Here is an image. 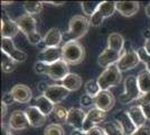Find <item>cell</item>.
<instances>
[{"mask_svg":"<svg viewBox=\"0 0 150 135\" xmlns=\"http://www.w3.org/2000/svg\"><path fill=\"white\" fill-rule=\"evenodd\" d=\"M11 95L13 96L16 103L20 104H27L29 103L33 98V92L31 89L26 86V84H16L13 86L11 90H10Z\"/></svg>","mask_w":150,"mask_h":135,"instance_id":"cell-19","label":"cell"},{"mask_svg":"<svg viewBox=\"0 0 150 135\" xmlns=\"http://www.w3.org/2000/svg\"><path fill=\"white\" fill-rule=\"evenodd\" d=\"M63 41V34L58 28H50L47 31L43 37V41L38 44V49L40 51H43L47 47H59V44Z\"/></svg>","mask_w":150,"mask_h":135,"instance_id":"cell-9","label":"cell"},{"mask_svg":"<svg viewBox=\"0 0 150 135\" xmlns=\"http://www.w3.org/2000/svg\"><path fill=\"white\" fill-rule=\"evenodd\" d=\"M1 103H4L5 105L9 106V105H13V103H16V100H15L13 96L11 95V92L9 91V92H7L6 95L2 97V101Z\"/></svg>","mask_w":150,"mask_h":135,"instance_id":"cell-41","label":"cell"},{"mask_svg":"<svg viewBox=\"0 0 150 135\" xmlns=\"http://www.w3.org/2000/svg\"><path fill=\"white\" fill-rule=\"evenodd\" d=\"M138 86L141 95H144L150 91V72L147 69L141 70L137 76Z\"/></svg>","mask_w":150,"mask_h":135,"instance_id":"cell-26","label":"cell"},{"mask_svg":"<svg viewBox=\"0 0 150 135\" xmlns=\"http://www.w3.org/2000/svg\"><path fill=\"white\" fill-rule=\"evenodd\" d=\"M99 6H100V2H98V1H83L81 2L83 13L85 14L86 17H90V18L95 14Z\"/></svg>","mask_w":150,"mask_h":135,"instance_id":"cell-29","label":"cell"},{"mask_svg":"<svg viewBox=\"0 0 150 135\" xmlns=\"http://www.w3.org/2000/svg\"><path fill=\"white\" fill-rule=\"evenodd\" d=\"M20 32L16 20L11 19L6 14L1 17V39H13Z\"/></svg>","mask_w":150,"mask_h":135,"instance_id":"cell-14","label":"cell"},{"mask_svg":"<svg viewBox=\"0 0 150 135\" xmlns=\"http://www.w3.org/2000/svg\"><path fill=\"white\" fill-rule=\"evenodd\" d=\"M35 106H36L45 116L50 115V114L54 111V108H55V104L52 103L45 95H40V96H38L37 98L35 99Z\"/></svg>","mask_w":150,"mask_h":135,"instance_id":"cell-23","label":"cell"},{"mask_svg":"<svg viewBox=\"0 0 150 135\" xmlns=\"http://www.w3.org/2000/svg\"><path fill=\"white\" fill-rule=\"evenodd\" d=\"M80 104H81V106L84 108V107H91L92 105L94 104V99L92 97H90L88 95H83L81 97V99H80Z\"/></svg>","mask_w":150,"mask_h":135,"instance_id":"cell-38","label":"cell"},{"mask_svg":"<svg viewBox=\"0 0 150 135\" xmlns=\"http://www.w3.org/2000/svg\"><path fill=\"white\" fill-rule=\"evenodd\" d=\"M104 19H105V18L101 15L100 11L96 10L95 14L90 18V23H91V25L93 26V27H99V26H101L102 24H103V20Z\"/></svg>","mask_w":150,"mask_h":135,"instance_id":"cell-36","label":"cell"},{"mask_svg":"<svg viewBox=\"0 0 150 135\" xmlns=\"http://www.w3.org/2000/svg\"><path fill=\"white\" fill-rule=\"evenodd\" d=\"M121 55H122V53L113 51L106 46L104 51L102 52L98 58V64L102 68H108L112 64H117L121 58Z\"/></svg>","mask_w":150,"mask_h":135,"instance_id":"cell-18","label":"cell"},{"mask_svg":"<svg viewBox=\"0 0 150 135\" xmlns=\"http://www.w3.org/2000/svg\"><path fill=\"white\" fill-rule=\"evenodd\" d=\"M138 1H117V11L125 17H131L139 11Z\"/></svg>","mask_w":150,"mask_h":135,"instance_id":"cell-21","label":"cell"},{"mask_svg":"<svg viewBox=\"0 0 150 135\" xmlns=\"http://www.w3.org/2000/svg\"><path fill=\"white\" fill-rule=\"evenodd\" d=\"M85 117H86V113L83 109L72 107L71 109H69V115H67L66 123L69 126L74 127V129H82L84 121H85Z\"/></svg>","mask_w":150,"mask_h":135,"instance_id":"cell-17","label":"cell"},{"mask_svg":"<svg viewBox=\"0 0 150 135\" xmlns=\"http://www.w3.org/2000/svg\"><path fill=\"white\" fill-rule=\"evenodd\" d=\"M138 55L140 58V61L146 65V69L150 72V55L146 52L144 47H140L139 50H137Z\"/></svg>","mask_w":150,"mask_h":135,"instance_id":"cell-35","label":"cell"},{"mask_svg":"<svg viewBox=\"0 0 150 135\" xmlns=\"http://www.w3.org/2000/svg\"><path fill=\"white\" fill-rule=\"evenodd\" d=\"M125 91L120 95L119 100L122 104H130L132 101H137L138 99L141 97V92L138 86L137 77L130 74L125 79Z\"/></svg>","mask_w":150,"mask_h":135,"instance_id":"cell-5","label":"cell"},{"mask_svg":"<svg viewBox=\"0 0 150 135\" xmlns=\"http://www.w3.org/2000/svg\"><path fill=\"white\" fill-rule=\"evenodd\" d=\"M108 47L113 51L122 53L125 50V39L119 33H112L108 37Z\"/></svg>","mask_w":150,"mask_h":135,"instance_id":"cell-24","label":"cell"},{"mask_svg":"<svg viewBox=\"0 0 150 135\" xmlns=\"http://www.w3.org/2000/svg\"><path fill=\"white\" fill-rule=\"evenodd\" d=\"M128 114H129V116L131 117L132 122L134 123V125L137 126L138 129H140V127L144 126L147 118H146L144 111H142L141 106H139V105H133V106H131V107H129Z\"/></svg>","mask_w":150,"mask_h":135,"instance_id":"cell-22","label":"cell"},{"mask_svg":"<svg viewBox=\"0 0 150 135\" xmlns=\"http://www.w3.org/2000/svg\"><path fill=\"white\" fill-rule=\"evenodd\" d=\"M141 108H142V111H144L146 118H147L148 121H150V104L142 105V106H141Z\"/></svg>","mask_w":150,"mask_h":135,"instance_id":"cell-44","label":"cell"},{"mask_svg":"<svg viewBox=\"0 0 150 135\" xmlns=\"http://www.w3.org/2000/svg\"><path fill=\"white\" fill-rule=\"evenodd\" d=\"M144 36L146 37V39H150V29H146L144 32Z\"/></svg>","mask_w":150,"mask_h":135,"instance_id":"cell-49","label":"cell"},{"mask_svg":"<svg viewBox=\"0 0 150 135\" xmlns=\"http://www.w3.org/2000/svg\"><path fill=\"white\" fill-rule=\"evenodd\" d=\"M103 129L105 131V135H125L122 129L120 127V125L115 121L106 123L103 126Z\"/></svg>","mask_w":150,"mask_h":135,"instance_id":"cell-32","label":"cell"},{"mask_svg":"<svg viewBox=\"0 0 150 135\" xmlns=\"http://www.w3.org/2000/svg\"><path fill=\"white\" fill-rule=\"evenodd\" d=\"M98 10L104 18L111 17L113 14L117 11V1H102L100 2Z\"/></svg>","mask_w":150,"mask_h":135,"instance_id":"cell-27","label":"cell"},{"mask_svg":"<svg viewBox=\"0 0 150 135\" xmlns=\"http://www.w3.org/2000/svg\"><path fill=\"white\" fill-rule=\"evenodd\" d=\"M85 135H105V131L101 126H95L93 129H88V132H84Z\"/></svg>","mask_w":150,"mask_h":135,"instance_id":"cell-39","label":"cell"},{"mask_svg":"<svg viewBox=\"0 0 150 135\" xmlns=\"http://www.w3.org/2000/svg\"><path fill=\"white\" fill-rule=\"evenodd\" d=\"M140 62L141 61H140V58L138 55L137 51L125 47V50L122 52V55L118 61L117 65L121 72H125V71L132 70V69L137 68Z\"/></svg>","mask_w":150,"mask_h":135,"instance_id":"cell-6","label":"cell"},{"mask_svg":"<svg viewBox=\"0 0 150 135\" xmlns=\"http://www.w3.org/2000/svg\"><path fill=\"white\" fill-rule=\"evenodd\" d=\"M38 61H42L46 64H52L62 60V47H47L38 54Z\"/></svg>","mask_w":150,"mask_h":135,"instance_id":"cell-20","label":"cell"},{"mask_svg":"<svg viewBox=\"0 0 150 135\" xmlns=\"http://www.w3.org/2000/svg\"><path fill=\"white\" fill-rule=\"evenodd\" d=\"M9 127L13 131H21L29 126L28 118L25 114V110H15L9 118Z\"/></svg>","mask_w":150,"mask_h":135,"instance_id":"cell-15","label":"cell"},{"mask_svg":"<svg viewBox=\"0 0 150 135\" xmlns=\"http://www.w3.org/2000/svg\"><path fill=\"white\" fill-rule=\"evenodd\" d=\"M48 86H50V84H47L46 81H40V82L38 84V90H39L40 92H43V94H44L45 91H46V89L48 88Z\"/></svg>","mask_w":150,"mask_h":135,"instance_id":"cell-45","label":"cell"},{"mask_svg":"<svg viewBox=\"0 0 150 135\" xmlns=\"http://www.w3.org/2000/svg\"><path fill=\"white\" fill-rule=\"evenodd\" d=\"M71 135H85V134H84V132L82 129H74Z\"/></svg>","mask_w":150,"mask_h":135,"instance_id":"cell-48","label":"cell"},{"mask_svg":"<svg viewBox=\"0 0 150 135\" xmlns=\"http://www.w3.org/2000/svg\"><path fill=\"white\" fill-rule=\"evenodd\" d=\"M69 92L71 91H69L65 87H63L62 84H50L43 95L47 97L52 103L58 105L69 97Z\"/></svg>","mask_w":150,"mask_h":135,"instance_id":"cell-11","label":"cell"},{"mask_svg":"<svg viewBox=\"0 0 150 135\" xmlns=\"http://www.w3.org/2000/svg\"><path fill=\"white\" fill-rule=\"evenodd\" d=\"M1 129H2V135H13L11 133V129L9 127V125H6L2 122H1Z\"/></svg>","mask_w":150,"mask_h":135,"instance_id":"cell-43","label":"cell"},{"mask_svg":"<svg viewBox=\"0 0 150 135\" xmlns=\"http://www.w3.org/2000/svg\"><path fill=\"white\" fill-rule=\"evenodd\" d=\"M136 105H139V106H142V105H147V104H150V91L144 94V95H141V97L136 101Z\"/></svg>","mask_w":150,"mask_h":135,"instance_id":"cell-40","label":"cell"},{"mask_svg":"<svg viewBox=\"0 0 150 135\" xmlns=\"http://www.w3.org/2000/svg\"><path fill=\"white\" fill-rule=\"evenodd\" d=\"M144 11H146V15L150 17V4H148L147 6H146V9H144Z\"/></svg>","mask_w":150,"mask_h":135,"instance_id":"cell-50","label":"cell"},{"mask_svg":"<svg viewBox=\"0 0 150 135\" xmlns=\"http://www.w3.org/2000/svg\"><path fill=\"white\" fill-rule=\"evenodd\" d=\"M91 26L90 19L85 16L76 15L73 16L69 24V31L66 34L63 35L64 39H69V41H77L82 39L86 33L88 32V28Z\"/></svg>","mask_w":150,"mask_h":135,"instance_id":"cell-3","label":"cell"},{"mask_svg":"<svg viewBox=\"0 0 150 135\" xmlns=\"http://www.w3.org/2000/svg\"><path fill=\"white\" fill-rule=\"evenodd\" d=\"M144 50H146V52H147V53L150 55V39L144 41Z\"/></svg>","mask_w":150,"mask_h":135,"instance_id":"cell-47","label":"cell"},{"mask_svg":"<svg viewBox=\"0 0 150 135\" xmlns=\"http://www.w3.org/2000/svg\"><path fill=\"white\" fill-rule=\"evenodd\" d=\"M44 135H65V131L61 124H50L45 129Z\"/></svg>","mask_w":150,"mask_h":135,"instance_id":"cell-34","label":"cell"},{"mask_svg":"<svg viewBox=\"0 0 150 135\" xmlns=\"http://www.w3.org/2000/svg\"><path fill=\"white\" fill-rule=\"evenodd\" d=\"M43 6H44V2L42 1H26L24 4V9L26 14L34 16V15H38L43 10Z\"/></svg>","mask_w":150,"mask_h":135,"instance_id":"cell-28","label":"cell"},{"mask_svg":"<svg viewBox=\"0 0 150 135\" xmlns=\"http://www.w3.org/2000/svg\"><path fill=\"white\" fill-rule=\"evenodd\" d=\"M122 72L119 70L118 65L112 64L104 69L98 78V84L101 90H109L112 87H117L122 81Z\"/></svg>","mask_w":150,"mask_h":135,"instance_id":"cell-4","label":"cell"},{"mask_svg":"<svg viewBox=\"0 0 150 135\" xmlns=\"http://www.w3.org/2000/svg\"><path fill=\"white\" fill-rule=\"evenodd\" d=\"M7 110H8V106L4 103H1V119L7 115Z\"/></svg>","mask_w":150,"mask_h":135,"instance_id":"cell-46","label":"cell"},{"mask_svg":"<svg viewBox=\"0 0 150 135\" xmlns=\"http://www.w3.org/2000/svg\"><path fill=\"white\" fill-rule=\"evenodd\" d=\"M16 23L18 25L20 32L25 35L27 41L31 45L38 46V44L43 41L42 35L37 32V28H36L37 20L34 16H31L29 14H24L16 19Z\"/></svg>","mask_w":150,"mask_h":135,"instance_id":"cell-1","label":"cell"},{"mask_svg":"<svg viewBox=\"0 0 150 135\" xmlns=\"http://www.w3.org/2000/svg\"><path fill=\"white\" fill-rule=\"evenodd\" d=\"M106 118V113L103 110L99 109L96 107H93L92 109H90L86 113V117L83 124V132H88V129H93L95 126H98L99 124L104 122Z\"/></svg>","mask_w":150,"mask_h":135,"instance_id":"cell-10","label":"cell"},{"mask_svg":"<svg viewBox=\"0 0 150 135\" xmlns=\"http://www.w3.org/2000/svg\"><path fill=\"white\" fill-rule=\"evenodd\" d=\"M115 98L110 90H101L99 95L94 98V105L96 108L103 111H110L114 107Z\"/></svg>","mask_w":150,"mask_h":135,"instance_id":"cell-12","label":"cell"},{"mask_svg":"<svg viewBox=\"0 0 150 135\" xmlns=\"http://www.w3.org/2000/svg\"><path fill=\"white\" fill-rule=\"evenodd\" d=\"M133 135H150V127L149 126H147V125H144V126H142V127L138 129L137 132H136Z\"/></svg>","mask_w":150,"mask_h":135,"instance_id":"cell-42","label":"cell"},{"mask_svg":"<svg viewBox=\"0 0 150 135\" xmlns=\"http://www.w3.org/2000/svg\"><path fill=\"white\" fill-rule=\"evenodd\" d=\"M85 58V49L79 41L65 42L62 46V60L69 65H77Z\"/></svg>","mask_w":150,"mask_h":135,"instance_id":"cell-2","label":"cell"},{"mask_svg":"<svg viewBox=\"0 0 150 135\" xmlns=\"http://www.w3.org/2000/svg\"><path fill=\"white\" fill-rule=\"evenodd\" d=\"M53 115L55 117V119H57L58 122L65 123L67 119V115H69V110L66 109L62 105H55V108L53 111Z\"/></svg>","mask_w":150,"mask_h":135,"instance_id":"cell-33","label":"cell"},{"mask_svg":"<svg viewBox=\"0 0 150 135\" xmlns=\"http://www.w3.org/2000/svg\"><path fill=\"white\" fill-rule=\"evenodd\" d=\"M46 74L54 81H61L62 82L65 78L69 74V65L64 61L59 60L52 64H47Z\"/></svg>","mask_w":150,"mask_h":135,"instance_id":"cell-7","label":"cell"},{"mask_svg":"<svg viewBox=\"0 0 150 135\" xmlns=\"http://www.w3.org/2000/svg\"><path fill=\"white\" fill-rule=\"evenodd\" d=\"M84 89H85V94L88 95L90 97H92L93 99L99 95V92L101 91L100 86H99L96 80H88L84 86Z\"/></svg>","mask_w":150,"mask_h":135,"instance_id":"cell-30","label":"cell"},{"mask_svg":"<svg viewBox=\"0 0 150 135\" xmlns=\"http://www.w3.org/2000/svg\"><path fill=\"white\" fill-rule=\"evenodd\" d=\"M17 68V62L9 58L8 55L2 53V61H1V69L5 73H10L13 72Z\"/></svg>","mask_w":150,"mask_h":135,"instance_id":"cell-31","label":"cell"},{"mask_svg":"<svg viewBox=\"0 0 150 135\" xmlns=\"http://www.w3.org/2000/svg\"><path fill=\"white\" fill-rule=\"evenodd\" d=\"M61 84L69 91H76L82 87V78L76 73H69Z\"/></svg>","mask_w":150,"mask_h":135,"instance_id":"cell-25","label":"cell"},{"mask_svg":"<svg viewBox=\"0 0 150 135\" xmlns=\"http://www.w3.org/2000/svg\"><path fill=\"white\" fill-rule=\"evenodd\" d=\"M1 52L15 62H25L27 59V54L18 50L13 44V41L10 39H1Z\"/></svg>","mask_w":150,"mask_h":135,"instance_id":"cell-8","label":"cell"},{"mask_svg":"<svg viewBox=\"0 0 150 135\" xmlns=\"http://www.w3.org/2000/svg\"><path fill=\"white\" fill-rule=\"evenodd\" d=\"M34 70L37 74H46V70H47V64L42 62V61H37L34 64Z\"/></svg>","mask_w":150,"mask_h":135,"instance_id":"cell-37","label":"cell"},{"mask_svg":"<svg viewBox=\"0 0 150 135\" xmlns=\"http://www.w3.org/2000/svg\"><path fill=\"white\" fill-rule=\"evenodd\" d=\"M25 114L28 118L29 125L33 127H42L47 119V116H45L36 106H28L25 109Z\"/></svg>","mask_w":150,"mask_h":135,"instance_id":"cell-16","label":"cell"},{"mask_svg":"<svg viewBox=\"0 0 150 135\" xmlns=\"http://www.w3.org/2000/svg\"><path fill=\"white\" fill-rule=\"evenodd\" d=\"M114 121L120 125L125 135H133L137 132L138 127L132 122L131 117L128 114V110H121L114 116Z\"/></svg>","mask_w":150,"mask_h":135,"instance_id":"cell-13","label":"cell"}]
</instances>
